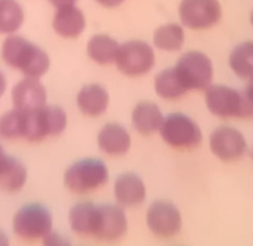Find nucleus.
I'll return each instance as SVG.
<instances>
[{
    "label": "nucleus",
    "mask_w": 253,
    "mask_h": 246,
    "mask_svg": "<svg viewBox=\"0 0 253 246\" xmlns=\"http://www.w3.org/2000/svg\"><path fill=\"white\" fill-rule=\"evenodd\" d=\"M119 45L107 35H94L87 45V53L98 65H111L116 62Z\"/></svg>",
    "instance_id": "21"
},
{
    "label": "nucleus",
    "mask_w": 253,
    "mask_h": 246,
    "mask_svg": "<svg viewBox=\"0 0 253 246\" xmlns=\"http://www.w3.org/2000/svg\"><path fill=\"white\" fill-rule=\"evenodd\" d=\"M24 139L39 142L47 136L60 135L67 125L65 110L56 105H45L36 110L25 111Z\"/></svg>",
    "instance_id": "3"
},
{
    "label": "nucleus",
    "mask_w": 253,
    "mask_h": 246,
    "mask_svg": "<svg viewBox=\"0 0 253 246\" xmlns=\"http://www.w3.org/2000/svg\"><path fill=\"white\" fill-rule=\"evenodd\" d=\"M13 228L19 238L28 241L43 239L52 229V216L41 204H28L15 214Z\"/></svg>",
    "instance_id": "7"
},
{
    "label": "nucleus",
    "mask_w": 253,
    "mask_h": 246,
    "mask_svg": "<svg viewBox=\"0 0 253 246\" xmlns=\"http://www.w3.org/2000/svg\"><path fill=\"white\" fill-rule=\"evenodd\" d=\"M42 240L43 246H72L66 238H63L62 235L57 233H52V231L48 233Z\"/></svg>",
    "instance_id": "27"
},
{
    "label": "nucleus",
    "mask_w": 253,
    "mask_h": 246,
    "mask_svg": "<svg viewBox=\"0 0 253 246\" xmlns=\"http://www.w3.org/2000/svg\"><path fill=\"white\" fill-rule=\"evenodd\" d=\"M65 184L75 193H88L108 182V169L103 161L87 158L74 163L65 174Z\"/></svg>",
    "instance_id": "4"
},
{
    "label": "nucleus",
    "mask_w": 253,
    "mask_h": 246,
    "mask_svg": "<svg viewBox=\"0 0 253 246\" xmlns=\"http://www.w3.org/2000/svg\"><path fill=\"white\" fill-rule=\"evenodd\" d=\"M160 134L163 140L174 148L196 147L203 140V134L198 124L180 113L169 114L163 120Z\"/></svg>",
    "instance_id": "6"
},
{
    "label": "nucleus",
    "mask_w": 253,
    "mask_h": 246,
    "mask_svg": "<svg viewBox=\"0 0 253 246\" xmlns=\"http://www.w3.org/2000/svg\"><path fill=\"white\" fill-rule=\"evenodd\" d=\"M252 157H253V153H252Z\"/></svg>",
    "instance_id": "35"
},
{
    "label": "nucleus",
    "mask_w": 253,
    "mask_h": 246,
    "mask_svg": "<svg viewBox=\"0 0 253 246\" xmlns=\"http://www.w3.org/2000/svg\"><path fill=\"white\" fill-rule=\"evenodd\" d=\"M184 30L177 24L160 26L154 33V45L164 51H179L184 45Z\"/></svg>",
    "instance_id": "25"
},
{
    "label": "nucleus",
    "mask_w": 253,
    "mask_h": 246,
    "mask_svg": "<svg viewBox=\"0 0 253 246\" xmlns=\"http://www.w3.org/2000/svg\"><path fill=\"white\" fill-rule=\"evenodd\" d=\"M25 133V113L20 109H13L0 116V136L8 140L24 138Z\"/></svg>",
    "instance_id": "26"
},
{
    "label": "nucleus",
    "mask_w": 253,
    "mask_h": 246,
    "mask_svg": "<svg viewBox=\"0 0 253 246\" xmlns=\"http://www.w3.org/2000/svg\"><path fill=\"white\" fill-rule=\"evenodd\" d=\"M1 56L10 67L20 70L26 78L39 79L50 67L47 53L21 36H9L4 41Z\"/></svg>",
    "instance_id": "1"
},
{
    "label": "nucleus",
    "mask_w": 253,
    "mask_h": 246,
    "mask_svg": "<svg viewBox=\"0 0 253 246\" xmlns=\"http://www.w3.org/2000/svg\"><path fill=\"white\" fill-rule=\"evenodd\" d=\"M179 14L186 28L204 30L216 25L222 13L217 0H182Z\"/></svg>",
    "instance_id": "9"
},
{
    "label": "nucleus",
    "mask_w": 253,
    "mask_h": 246,
    "mask_svg": "<svg viewBox=\"0 0 253 246\" xmlns=\"http://www.w3.org/2000/svg\"><path fill=\"white\" fill-rule=\"evenodd\" d=\"M4 156H5V153H4L3 147H1V146H0V160H1V158H3Z\"/></svg>",
    "instance_id": "33"
},
{
    "label": "nucleus",
    "mask_w": 253,
    "mask_h": 246,
    "mask_svg": "<svg viewBox=\"0 0 253 246\" xmlns=\"http://www.w3.org/2000/svg\"><path fill=\"white\" fill-rule=\"evenodd\" d=\"M70 224L75 233L84 236H93L96 228L97 207L92 203H79L70 211Z\"/></svg>",
    "instance_id": "20"
},
{
    "label": "nucleus",
    "mask_w": 253,
    "mask_h": 246,
    "mask_svg": "<svg viewBox=\"0 0 253 246\" xmlns=\"http://www.w3.org/2000/svg\"><path fill=\"white\" fill-rule=\"evenodd\" d=\"M230 66L241 78L253 75V42H243L236 46L230 55Z\"/></svg>",
    "instance_id": "24"
},
{
    "label": "nucleus",
    "mask_w": 253,
    "mask_h": 246,
    "mask_svg": "<svg viewBox=\"0 0 253 246\" xmlns=\"http://www.w3.org/2000/svg\"><path fill=\"white\" fill-rule=\"evenodd\" d=\"M126 229L128 221L121 207L113 204L97 207L94 238L102 241H116L126 233Z\"/></svg>",
    "instance_id": "11"
},
{
    "label": "nucleus",
    "mask_w": 253,
    "mask_h": 246,
    "mask_svg": "<svg viewBox=\"0 0 253 246\" xmlns=\"http://www.w3.org/2000/svg\"><path fill=\"white\" fill-rule=\"evenodd\" d=\"M116 63L123 74L139 77L149 72L155 65L153 48L143 41H129L119 46Z\"/></svg>",
    "instance_id": "8"
},
{
    "label": "nucleus",
    "mask_w": 253,
    "mask_h": 246,
    "mask_svg": "<svg viewBox=\"0 0 253 246\" xmlns=\"http://www.w3.org/2000/svg\"><path fill=\"white\" fill-rule=\"evenodd\" d=\"M163 114L159 106L153 102H142L134 108L132 121L135 130L143 135H150L162 126Z\"/></svg>",
    "instance_id": "18"
},
{
    "label": "nucleus",
    "mask_w": 253,
    "mask_h": 246,
    "mask_svg": "<svg viewBox=\"0 0 253 246\" xmlns=\"http://www.w3.org/2000/svg\"><path fill=\"white\" fill-rule=\"evenodd\" d=\"M28 177L25 166L19 160L4 156L0 160V189L18 192L24 187Z\"/></svg>",
    "instance_id": "19"
},
{
    "label": "nucleus",
    "mask_w": 253,
    "mask_h": 246,
    "mask_svg": "<svg viewBox=\"0 0 253 246\" xmlns=\"http://www.w3.org/2000/svg\"><path fill=\"white\" fill-rule=\"evenodd\" d=\"M206 105L218 118L250 119L253 116V103L246 93L226 86H210L206 89Z\"/></svg>",
    "instance_id": "2"
},
{
    "label": "nucleus",
    "mask_w": 253,
    "mask_h": 246,
    "mask_svg": "<svg viewBox=\"0 0 253 246\" xmlns=\"http://www.w3.org/2000/svg\"><path fill=\"white\" fill-rule=\"evenodd\" d=\"M147 224L157 236L171 238L181 229V215L171 202L157 201L148 209Z\"/></svg>",
    "instance_id": "10"
},
{
    "label": "nucleus",
    "mask_w": 253,
    "mask_h": 246,
    "mask_svg": "<svg viewBox=\"0 0 253 246\" xmlns=\"http://www.w3.org/2000/svg\"><path fill=\"white\" fill-rule=\"evenodd\" d=\"M53 30L65 38H76L84 33L86 20L84 13L75 5L58 8L53 18Z\"/></svg>",
    "instance_id": "15"
},
{
    "label": "nucleus",
    "mask_w": 253,
    "mask_h": 246,
    "mask_svg": "<svg viewBox=\"0 0 253 246\" xmlns=\"http://www.w3.org/2000/svg\"><path fill=\"white\" fill-rule=\"evenodd\" d=\"M155 92L163 99H179L187 92L182 80L180 79L176 70L168 68L160 72L155 78Z\"/></svg>",
    "instance_id": "22"
},
{
    "label": "nucleus",
    "mask_w": 253,
    "mask_h": 246,
    "mask_svg": "<svg viewBox=\"0 0 253 246\" xmlns=\"http://www.w3.org/2000/svg\"><path fill=\"white\" fill-rule=\"evenodd\" d=\"M96 1L101 4L102 6H106V8H116V6L121 5L124 0H96Z\"/></svg>",
    "instance_id": "28"
},
{
    "label": "nucleus",
    "mask_w": 253,
    "mask_h": 246,
    "mask_svg": "<svg viewBox=\"0 0 253 246\" xmlns=\"http://www.w3.org/2000/svg\"><path fill=\"white\" fill-rule=\"evenodd\" d=\"M175 70L187 91H205L211 86L213 75L212 62L205 53L199 51L185 53L175 66Z\"/></svg>",
    "instance_id": "5"
},
{
    "label": "nucleus",
    "mask_w": 253,
    "mask_h": 246,
    "mask_svg": "<svg viewBox=\"0 0 253 246\" xmlns=\"http://www.w3.org/2000/svg\"><path fill=\"white\" fill-rule=\"evenodd\" d=\"M210 147L220 160L230 162L245 155L247 143L242 134L230 126H220L210 136Z\"/></svg>",
    "instance_id": "12"
},
{
    "label": "nucleus",
    "mask_w": 253,
    "mask_h": 246,
    "mask_svg": "<svg viewBox=\"0 0 253 246\" xmlns=\"http://www.w3.org/2000/svg\"><path fill=\"white\" fill-rule=\"evenodd\" d=\"M109 97L106 89L99 84H88L80 91L77 96V105L87 116H99L107 110Z\"/></svg>",
    "instance_id": "17"
},
{
    "label": "nucleus",
    "mask_w": 253,
    "mask_h": 246,
    "mask_svg": "<svg viewBox=\"0 0 253 246\" xmlns=\"http://www.w3.org/2000/svg\"><path fill=\"white\" fill-rule=\"evenodd\" d=\"M24 11L16 0H0V34H13L20 29Z\"/></svg>",
    "instance_id": "23"
},
{
    "label": "nucleus",
    "mask_w": 253,
    "mask_h": 246,
    "mask_svg": "<svg viewBox=\"0 0 253 246\" xmlns=\"http://www.w3.org/2000/svg\"><path fill=\"white\" fill-rule=\"evenodd\" d=\"M114 196L124 207L139 206L145 199L144 182L134 174L121 175L114 183Z\"/></svg>",
    "instance_id": "14"
},
{
    "label": "nucleus",
    "mask_w": 253,
    "mask_h": 246,
    "mask_svg": "<svg viewBox=\"0 0 253 246\" xmlns=\"http://www.w3.org/2000/svg\"><path fill=\"white\" fill-rule=\"evenodd\" d=\"M248 86H247V88H246V96L248 97V99H250L251 102H252L253 103V75L251 78H248Z\"/></svg>",
    "instance_id": "30"
},
{
    "label": "nucleus",
    "mask_w": 253,
    "mask_h": 246,
    "mask_svg": "<svg viewBox=\"0 0 253 246\" xmlns=\"http://www.w3.org/2000/svg\"><path fill=\"white\" fill-rule=\"evenodd\" d=\"M6 89V79H5V75L3 74V72L0 70V97L3 96L4 92Z\"/></svg>",
    "instance_id": "31"
},
{
    "label": "nucleus",
    "mask_w": 253,
    "mask_h": 246,
    "mask_svg": "<svg viewBox=\"0 0 253 246\" xmlns=\"http://www.w3.org/2000/svg\"><path fill=\"white\" fill-rule=\"evenodd\" d=\"M0 246H10L8 236H6L3 231H0Z\"/></svg>",
    "instance_id": "32"
},
{
    "label": "nucleus",
    "mask_w": 253,
    "mask_h": 246,
    "mask_svg": "<svg viewBox=\"0 0 253 246\" xmlns=\"http://www.w3.org/2000/svg\"><path fill=\"white\" fill-rule=\"evenodd\" d=\"M76 0H50V3L52 5H55L56 8H62V6L67 5H74V3Z\"/></svg>",
    "instance_id": "29"
},
{
    "label": "nucleus",
    "mask_w": 253,
    "mask_h": 246,
    "mask_svg": "<svg viewBox=\"0 0 253 246\" xmlns=\"http://www.w3.org/2000/svg\"><path fill=\"white\" fill-rule=\"evenodd\" d=\"M251 23H252V25H253V11H252V14H251Z\"/></svg>",
    "instance_id": "34"
},
{
    "label": "nucleus",
    "mask_w": 253,
    "mask_h": 246,
    "mask_svg": "<svg viewBox=\"0 0 253 246\" xmlns=\"http://www.w3.org/2000/svg\"><path fill=\"white\" fill-rule=\"evenodd\" d=\"M13 102L16 109L30 111L46 105V89L35 78L20 80L13 89Z\"/></svg>",
    "instance_id": "13"
},
{
    "label": "nucleus",
    "mask_w": 253,
    "mask_h": 246,
    "mask_svg": "<svg viewBox=\"0 0 253 246\" xmlns=\"http://www.w3.org/2000/svg\"><path fill=\"white\" fill-rule=\"evenodd\" d=\"M98 145L104 153L122 156L130 147V136L119 124H107L98 134Z\"/></svg>",
    "instance_id": "16"
}]
</instances>
